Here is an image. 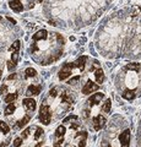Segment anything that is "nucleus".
I'll return each instance as SVG.
<instances>
[{
    "instance_id": "nucleus-1",
    "label": "nucleus",
    "mask_w": 141,
    "mask_h": 147,
    "mask_svg": "<svg viewBox=\"0 0 141 147\" xmlns=\"http://www.w3.org/2000/svg\"><path fill=\"white\" fill-rule=\"evenodd\" d=\"M112 0H44L43 12L53 26L79 30L103 15Z\"/></svg>"
},
{
    "instance_id": "nucleus-2",
    "label": "nucleus",
    "mask_w": 141,
    "mask_h": 147,
    "mask_svg": "<svg viewBox=\"0 0 141 147\" xmlns=\"http://www.w3.org/2000/svg\"><path fill=\"white\" fill-rule=\"evenodd\" d=\"M140 13V6H129L115 11L103 21L96 34V47L103 57L118 58L123 55V50Z\"/></svg>"
},
{
    "instance_id": "nucleus-3",
    "label": "nucleus",
    "mask_w": 141,
    "mask_h": 147,
    "mask_svg": "<svg viewBox=\"0 0 141 147\" xmlns=\"http://www.w3.org/2000/svg\"><path fill=\"white\" fill-rule=\"evenodd\" d=\"M64 44L65 39L61 34L40 30L32 36V44L30 48L31 57L39 65H49L63 55Z\"/></svg>"
},
{
    "instance_id": "nucleus-4",
    "label": "nucleus",
    "mask_w": 141,
    "mask_h": 147,
    "mask_svg": "<svg viewBox=\"0 0 141 147\" xmlns=\"http://www.w3.org/2000/svg\"><path fill=\"white\" fill-rule=\"evenodd\" d=\"M115 87L126 100L141 96V64L130 63L123 66L115 77Z\"/></svg>"
},
{
    "instance_id": "nucleus-5",
    "label": "nucleus",
    "mask_w": 141,
    "mask_h": 147,
    "mask_svg": "<svg viewBox=\"0 0 141 147\" xmlns=\"http://www.w3.org/2000/svg\"><path fill=\"white\" fill-rule=\"evenodd\" d=\"M123 57L130 59L141 58V13L135 21L133 31H131L125 48L123 50Z\"/></svg>"
},
{
    "instance_id": "nucleus-6",
    "label": "nucleus",
    "mask_w": 141,
    "mask_h": 147,
    "mask_svg": "<svg viewBox=\"0 0 141 147\" xmlns=\"http://www.w3.org/2000/svg\"><path fill=\"white\" fill-rule=\"evenodd\" d=\"M52 119V112H51V107L48 104H43L39 109V120L42 121L44 125H48L51 123Z\"/></svg>"
},
{
    "instance_id": "nucleus-7",
    "label": "nucleus",
    "mask_w": 141,
    "mask_h": 147,
    "mask_svg": "<svg viewBox=\"0 0 141 147\" xmlns=\"http://www.w3.org/2000/svg\"><path fill=\"white\" fill-rule=\"evenodd\" d=\"M72 69H74V63H67L64 66L61 67V70L59 71V79L60 80H65L66 77H69L72 72Z\"/></svg>"
},
{
    "instance_id": "nucleus-8",
    "label": "nucleus",
    "mask_w": 141,
    "mask_h": 147,
    "mask_svg": "<svg viewBox=\"0 0 141 147\" xmlns=\"http://www.w3.org/2000/svg\"><path fill=\"white\" fill-rule=\"evenodd\" d=\"M98 88H99V86L97 84H94V82H92V81H87L85 84V86L82 87V93L84 94H90V93H92V92L97 91Z\"/></svg>"
},
{
    "instance_id": "nucleus-9",
    "label": "nucleus",
    "mask_w": 141,
    "mask_h": 147,
    "mask_svg": "<svg viewBox=\"0 0 141 147\" xmlns=\"http://www.w3.org/2000/svg\"><path fill=\"white\" fill-rule=\"evenodd\" d=\"M92 124H93V127L96 131H99L104 126V124H106V118L102 117V115H97L93 118L92 120Z\"/></svg>"
},
{
    "instance_id": "nucleus-10",
    "label": "nucleus",
    "mask_w": 141,
    "mask_h": 147,
    "mask_svg": "<svg viewBox=\"0 0 141 147\" xmlns=\"http://www.w3.org/2000/svg\"><path fill=\"white\" fill-rule=\"evenodd\" d=\"M119 141L123 146L128 147L129 142H130V130H124L119 136Z\"/></svg>"
},
{
    "instance_id": "nucleus-11",
    "label": "nucleus",
    "mask_w": 141,
    "mask_h": 147,
    "mask_svg": "<svg viewBox=\"0 0 141 147\" xmlns=\"http://www.w3.org/2000/svg\"><path fill=\"white\" fill-rule=\"evenodd\" d=\"M9 5H10V7H11L15 12H21V11L25 10L24 5H22V4L19 1V0H10V1H9Z\"/></svg>"
},
{
    "instance_id": "nucleus-12",
    "label": "nucleus",
    "mask_w": 141,
    "mask_h": 147,
    "mask_svg": "<svg viewBox=\"0 0 141 147\" xmlns=\"http://www.w3.org/2000/svg\"><path fill=\"white\" fill-rule=\"evenodd\" d=\"M103 97H104L103 93H94V94L91 96V98L88 99V104L94 105L97 103H101V100L103 99Z\"/></svg>"
},
{
    "instance_id": "nucleus-13",
    "label": "nucleus",
    "mask_w": 141,
    "mask_h": 147,
    "mask_svg": "<svg viewBox=\"0 0 141 147\" xmlns=\"http://www.w3.org/2000/svg\"><path fill=\"white\" fill-rule=\"evenodd\" d=\"M24 105H25V108L27 110H30V112H33V110L36 109V100L32 99V98H26L24 99Z\"/></svg>"
},
{
    "instance_id": "nucleus-14",
    "label": "nucleus",
    "mask_w": 141,
    "mask_h": 147,
    "mask_svg": "<svg viewBox=\"0 0 141 147\" xmlns=\"http://www.w3.org/2000/svg\"><path fill=\"white\" fill-rule=\"evenodd\" d=\"M86 60H87V57H81V58H79L74 63V67H77V69H80V70L82 71L84 69H85V65H86Z\"/></svg>"
},
{
    "instance_id": "nucleus-15",
    "label": "nucleus",
    "mask_w": 141,
    "mask_h": 147,
    "mask_svg": "<svg viewBox=\"0 0 141 147\" xmlns=\"http://www.w3.org/2000/svg\"><path fill=\"white\" fill-rule=\"evenodd\" d=\"M19 1L24 5V7L26 9H31V7H33L34 6V4L36 3H42L43 0H19Z\"/></svg>"
},
{
    "instance_id": "nucleus-16",
    "label": "nucleus",
    "mask_w": 141,
    "mask_h": 147,
    "mask_svg": "<svg viewBox=\"0 0 141 147\" xmlns=\"http://www.w3.org/2000/svg\"><path fill=\"white\" fill-rule=\"evenodd\" d=\"M40 93V86H34V85H31L28 86V88H27V96H31V94H34L37 96Z\"/></svg>"
},
{
    "instance_id": "nucleus-17",
    "label": "nucleus",
    "mask_w": 141,
    "mask_h": 147,
    "mask_svg": "<svg viewBox=\"0 0 141 147\" xmlns=\"http://www.w3.org/2000/svg\"><path fill=\"white\" fill-rule=\"evenodd\" d=\"M94 76H96V80L98 84H102L103 80H104V74H103V70L101 67H98L96 71H94Z\"/></svg>"
},
{
    "instance_id": "nucleus-18",
    "label": "nucleus",
    "mask_w": 141,
    "mask_h": 147,
    "mask_svg": "<svg viewBox=\"0 0 141 147\" xmlns=\"http://www.w3.org/2000/svg\"><path fill=\"white\" fill-rule=\"evenodd\" d=\"M111 107H112L111 99H107L106 102L103 103V105H102V110H103L104 113H109V112H111Z\"/></svg>"
},
{
    "instance_id": "nucleus-19",
    "label": "nucleus",
    "mask_w": 141,
    "mask_h": 147,
    "mask_svg": "<svg viewBox=\"0 0 141 147\" xmlns=\"http://www.w3.org/2000/svg\"><path fill=\"white\" fill-rule=\"evenodd\" d=\"M0 131L4 132V134H7V132L10 131V127H9V125H7L5 121L0 120Z\"/></svg>"
},
{
    "instance_id": "nucleus-20",
    "label": "nucleus",
    "mask_w": 141,
    "mask_h": 147,
    "mask_svg": "<svg viewBox=\"0 0 141 147\" xmlns=\"http://www.w3.org/2000/svg\"><path fill=\"white\" fill-rule=\"evenodd\" d=\"M15 109H16L15 104H13V103H10V104H9L7 107L5 108V115H10V114H12L13 112H15Z\"/></svg>"
},
{
    "instance_id": "nucleus-21",
    "label": "nucleus",
    "mask_w": 141,
    "mask_h": 147,
    "mask_svg": "<svg viewBox=\"0 0 141 147\" xmlns=\"http://www.w3.org/2000/svg\"><path fill=\"white\" fill-rule=\"evenodd\" d=\"M16 98H17V93H9L6 97H5V102L10 104V103L13 102V100H15Z\"/></svg>"
},
{
    "instance_id": "nucleus-22",
    "label": "nucleus",
    "mask_w": 141,
    "mask_h": 147,
    "mask_svg": "<svg viewBox=\"0 0 141 147\" xmlns=\"http://www.w3.org/2000/svg\"><path fill=\"white\" fill-rule=\"evenodd\" d=\"M65 131H66L65 126H59V127L57 129V132H55V135H57L58 137H63V136H64V134H65Z\"/></svg>"
},
{
    "instance_id": "nucleus-23",
    "label": "nucleus",
    "mask_w": 141,
    "mask_h": 147,
    "mask_svg": "<svg viewBox=\"0 0 141 147\" xmlns=\"http://www.w3.org/2000/svg\"><path fill=\"white\" fill-rule=\"evenodd\" d=\"M25 74H26V77H33V76H36V74H37V72H36L34 69L28 67V69H26Z\"/></svg>"
},
{
    "instance_id": "nucleus-24",
    "label": "nucleus",
    "mask_w": 141,
    "mask_h": 147,
    "mask_svg": "<svg viewBox=\"0 0 141 147\" xmlns=\"http://www.w3.org/2000/svg\"><path fill=\"white\" fill-rule=\"evenodd\" d=\"M138 147H141V118H140L139 127H138Z\"/></svg>"
},
{
    "instance_id": "nucleus-25",
    "label": "nucleus",
    "mask_w": 141,
    "mask_h": 147,
    "mask_svg": "<svg viewBox=\"0 0 141 147\" xmlns=\"http://www.w3.org/2000/svg\"><path fill=\"white\" fill-rule=\"evenodd\" d=\"M30 119H31V118H30V115H25V117H24V118H22L21 120H20V123H19V126H20V127L25 126L26 124L30 121Z\"/></svg>"
},
{
    "instance_id": "nucleus-26",
    "label": "nucleus",
    "mask_w": 141,
    "mask_h": 147,
    "mask_svg": "<svg viewBox=\"0 0 141 147\" xmlns=\"http://www.w3.org/2000/svg\"><path fill=\"white\" fill-rule=\"evenodd\" d=\"M19 49H20V42H19V40H16V42H13V44L11 45L10 50H11V52H17Z\"/></svg>"
},
{
    "instance_id": "nucleus-27",
    "label": "nucleus",
    "mask_w": 141,
    "mask_h": 147,
    "mask_svg": "<svg viewBox=\"0 0 141 147\" xmlns=\"http://www.w3.org/2000/svg\"><path fill=\"white\" fill-rule=\"evenodd\" d=\"M36 131H37V132L34 134V139H36V140H38V139H39V136L43 134V130H42L40 127H36Z\"/></svg>"
},
{
    "instance_id": "nucleus-28",
    "label": "nucleus",
    "mask_w": 141,
    "mask_h": 147,
    "mask_svg": "<svg viewBox=\"0 0 141 147\" xmlns=\"http://www.w3.org/2000/svg\"><path fill=\"white\" fill-rule=\"evenodd\" d=\"M22 145V139L21 137H17V139L13 141V147H20Z\"/></svg>"
},
{
    "instance_id": "nucleus-29",
    "label": "nucleus",
    "mask_w": 141,
    "mask_h": 147,
    "mask_svg": "<svg viewBox=\"0 0 141 147\" xmlns=\"http://www.w3.org/2000/svg\"><path fill=\"white\" fill-rule=\"evenodd\" d=\"M11 59H12V63L16 65V63H17V59H19V53L17 52H13V54H12V57H11Z\"/></svg>"
},
{
    "instance_id": "nucleus-30",
    "label": "nucleus",
    "mask_w": 141,
    "mask_h": 147,
    "mask_svg": "<svg viewBox=\"0 0 141 147\" xmlns=\"http://www.w3.org/2000/svg\"><path fill=\"white\" fill-rule=\"evenodd\" d=\"M30 132H31V129H26V130H25L24 132H22V136H21V139H22V140H24V139H26V137L30 135Z\"/></svg>"
},
{
    "instance_id": "nucleus-31",
    "label": "nucleus",
    "mask_w": 141,
    "mask_h": 147,
    "mask_svg": "<svg viewBox=\"0 0 141 147\" xmlns=\"http://www.w3.org/2000/svg\"><path fill=\"white\" fill-rule=\"evenodd\" d=\"M79 80H80V76H76V77H74V79H71L69 82H67V84H69V85H75V82H77Z\"/></svg>"
},
{
    "instance_id": "nucleus-32",
    "label": "nucleus",
    "mask_w": 141,
    "mask_h": 147,
    "mask_svg": "<svg viewBox=\"0 0 141 147\" xmlns=\"http://www.w3.org/2000/svg\"><path fill=\"white\" fill-rule=\"evenodd\" d=\"M63 142H64V140L63 139H60L59 141H57L55 144H54V147H61V145H63Z\"/></svg>"
},
{
    "instance_id": "nucleus-33",
    "label": "nucleus",
    "mask_w": 141,
    "mask_h": 147,
    "mask_svg": "<svg viewBox=\"0 0 141 147\" xmlns=\"http://www.w3.org/2000/svg\"><path fill=\"white\" fill-rule=\"evenodd\" d=\"M49 94H51L52 97H55L57 96V88H53V90L49 91Z\"/></svg>"
},
{
    "instance_id": "nucleus-34",
    "label": "nucleus",
    "mask_w": 141,
    "mask_h": 147,
    "mask_svg": "<svg viewBox=\"0 0 141 147\" xmlns=\"http://www.w3.org/2000/svg\"><path fill=\"white\" fill-rule=\"evenodd\" d=\"M102 147H111V145H109L107 141H103L102 142Z\"/></svg>"
},
{
    "instance_id": "nucleus-35",
    "label": "nucleus",
    "mask_w": 141,
    "mask_h": 147,
    "mask_svg": "<svg viewBox=\"0 0 141 147\" xmlns=\"http://www.w3.org/2000/svg\"><path fill=\"white\" fill-rule=\"evenodd\" d=\"M6 92V86H3L1 87V93H5Z\"/></svg>"
},
{
    "instance_id": "nucleus-36",
    "label": "nucleus",
    "mask_w": 141,
    "mask_h": 147,
    "mask_svg": "<svg viewBox=\"0 0 141 147\" xmlns=\"http://www.w3.org/2000/svg\"><path fill=\"white\" fill-rule=\"evenodd\" d=\"M40 146H42V142H39V144H38L37 146H36V147H40Z\"/></svg>"
},
{
    "instance_id": "nucleus-37",
    "label": "nucleus",
    "mask_w": 141,
    "mask_h": 147,
    "mask_svg": "<svg viewBox=\"0 0 141 147\" xmlns=\"http://www.w3.org/2000/svg\"><path fill=\"white\" fill-rule=\"evenodd\" d=\"M1 20H3V18H1V17H0V22H1Z\"/></svg>"
},
{
    "instance_id": "nucleus-38",
    "label": "nucleus",
    "mask_w": 141,
    "mask_h": 147,
    "mask_svg": "<svg viewBox=\"0 0 141 147\" xmlns=\"http://www.w3.org/2000/svg\"><path fill=\"white\" fill-rule=\"evenodd\" d=\"M0 77H1V75H0Z\"/></svg>"
}]
</instances>
